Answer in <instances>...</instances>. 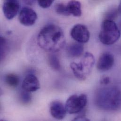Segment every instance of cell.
<instances>
[{
  "label": "cell",
  "mask_w": 121,
  "mask_h": 121,
  "mask_svg": "<svg viewBox=\"0 0 121 121\" xmlns=\"http://www.w3.org/2000/svg\"><path fill=\"white\" fill-rule=\"evenodd\" d=\"M50 109L51 115L57 120H63L66 116L67 111L65 107L60 101H54L52 102Z\"/></svg>",
  "instance_id": "30bf717a"
},
{
  "label": "cell",
  "mask_w": 121,
  "mask_h": 121,
  "mask_svg": "<svg viewBox=\"0 0 121 121\" xmlns=\"http://www.w3.org/2000/svg\"><path fill=\"white\" fill-rule=\"evenodd\" d=\"M5 82L9 86L16 88L19 83V78L16 74L9 73L5 77Z\"/></svg>",
  "instance_id": "9a60e30c"
},
{
  "label": "cell",
  "mask_w": 121,
  "mask_h": 121,
  "mask_svg": "<svg viewBox=\"0 0 121 121\" xmlns=\"http://www.w3.org/2000/svg\"><path fill=\"white\" fill-rule=\"evenodd\" d=\"M69 56L72 57H79L81 56L84 51V47L82 43H73L69 45L66 49Z\"/></svg>",
  "instance_id": "4fadbf2b"
},
{
  "label": "cell",
  "mask_w": 121,
  "mask_h": 121,
  "mask_svg": "<svg viewBox=\"0 0 121 121\" xmlns=\"http://www.w3.org/2000/svg\"><path fill=\"white\" fill-rule=\"evenodd\" d=\"M87 101V97L84 94L72 95L65 103V107L67 112L70 114L81 112L86 107Z\"/></svg>",
  "instance_id": "277c9868"
},
{
  "label": "cell",
  "mask_w": 121,
  "mask_h": 121,
  "mask_svg": "<svg viewBox=\"0 0 121 121\" xmlns=\"http://www.w3.org/2000/svg\"><path fill=\"white\" fill-rule=\"evenodd\" d=\"M22 89L28 92H35L40 88V82L37 77L33 74H29L25 78L22 84Z\"/></svg>",
  "instance_id": "ba28073f"
},
{
  "label": "cell",
  "mask_w": 121,
  "mask_h": 121,
  "mask_svg": "<svg viewBox=\"0 0 121 121\" xmlns=\"http://www.w3.org/2000/svg\"><path fill=\"white\" fill-rule=\"evenodd\" d=\"M111 79L108 76H104L100 80V83L102 85H107L111 82Z\"/></svg>",
  "instance_id": "44dd1931"
},
{
  "label": "cell",
  "mask_w": 121,
  "mask_h": 121,
  "mask_svg": "<svg viewBox=\"0 0 121 121\" xmlns=\"http://www.w3.org/2000/svg\"><path fill=\"white\" fill-rule=\"evenodd\" d=\"M18 19L19 22L26 26L34 25L37 19V15L35 11L29 7H24L20 11Z\"/></svg>",
  "instance_id": "8992f818"
},
{
  "label": "cell",
  "mask_w": 121,
  "mask_h": 121,
  "mask_svg": "<svg viewBox=\"0 0 121 121\" xmlns=\"http://www.w3.org/2000/svg\"><path fill=\"white\" fill-rule=\"evenodd\" d=\"M117 9H118V12H119V14L121 15V2H120Z\"/></svg>",
  "instance_id": "cb8c5ba5"
},
{
  "label": "cell",
  "mask_w": 121,
  "mask_h": 121,
  "mask_svg": "<svg viewBox=\"0 0 121 121\" xmlns=\"http://www.w3.org/2000/svg\"><path fill=\"white\" fill-rule=\"evenodd\" d=\"M70 35L72 38L80 43H87L90 38V33L88 28L82 24H77L72 28Z\"/></svg>",
  "instance_id": "5b68a950"
},
{
  "label": "cell",
  "mask_w": 121,
  "mask_h": 121,
  "mask_svg": "<svg viewBox=\"0 0 121 121\" xmlns=\"http://www.w3.org/2000/svg\"><path fill=\"white\" fill-rule=\"evenodd\" d=\"M20 99L21 102L24 104H27L31 101L32 97L29 92L24 90V91L20 93Z\"/></svg>",
  "instance_id": "ac0fdd59"
},
{
  "label": "cell",
  "mask_w": 121,
  "mask_h": 121,
  "mask_svg": "<svg viewBox=\"0 0 121 121\" xmlns=\"http://www.w3.org/2000/svg\"><path fill=\"white\" fill-rule=\"evenodd\" d=\"M97 106L107 111H117L121 108V91L116 87L99 89L95 95Z\"/></svg>",
  "instance_id": "7a4b0ae2"
},
{
  "label": "cell",
  "mask_w": 121,
  "mask_h": 121,
  "mask_svg": "<svg viewBox=\"0 0 121 121\" xmlns=\"http://www.w3.org/2000/svg\"><path fill=\"white\" fill-rule=\"evenodd\" d=\"M49 64L54 70L59 71L61 69L60 63L58 57L54 54L50 55L48 58Z\"/></svg>",
  "instance_id": "2e32d148"
},
{
  "label": "cell",
  "mask_w": 121,
  "mask_h": 121,
  "mask_svg": "<svg viewBox=\"0 0 121 121\" xmlns=\"http://www.w3.org/2000/svg\"><path fill=\"white\" fill-rule=\"evenodd\" d=\"M70 67L74 75L78 80L83 81L86 79L88 74L81 62H72L70 64Z\"/></svg>",
  "instance_id": "8fae6325"
},
{
  "label": "cell",
  "mask_w": 121,
  "mask_h": 121,
  "mask_svg": "<svg viewBox=\"0 0 121 121\" xmlns=\"http://www.w3.org/2000/svg\"><path fill=\"white\" fill-rule=\"evenodd\" d=\"M120 35V29L114 21L105 19L99 34L100 42L105 45H112L119 40Z\"/></svg>",
  "instance_id": "3957f363"
},
{
  "label": "cell",
  "mask_w": 121,
  "mask_h": 121,
  "mask_svg": "<svg viewBox=\"0 0 121 121\" xmlns=\"http://www.w3.org/2000/svg\"><path fill=\"white\" fill-rule=\"evenodd\" d=\"M81 62L82 63L86 73L89 74L95 64V59L93 55L90 52H86L84 55Z\"/></svg>",
  "instance_id": "5bb4252c"
},
{
  "label": "cell",
  "mask_w": 121,
  "mask_h": 121,
  "mask_svg": "<svg viewBox=\"0 0 121 121\" xmlns=\"http://www.w3.org/2000/svg\"><path fill=\"white\" fill-rule=\"evenodd\" d=\"M39 6L43 9L48 8L50 7L54 0H37Z\"/></svg>",
  "instance_id": "ffe728a7"
},
{
  "label": "cell",
  "mask_w": 121,
  "mask_h": 121,
  "mask_svg": "<svg viewBox=\"0 0 121 121\" xmlns=\"http://www.w3.org/2000/svg\"><path fill=\"white\" fill-rule=\"evenodd\" d=\"M55 9L57 13L60 15L64 16H69L67 6L65 5L63 3H58L55 6Z\"/></svg>",
  "instance_id": "e0dca14e"
},
{
  "label": "cell",
  "mask_w": 121,
  "mask_h": 121,
  "mask_svg": "<svg viewBox=\"0 0 121 121\" xmlns=\"http://www.w3.org/2000/svg\"><path fill=\"white\" fill-rule=\"evenodd\" d=\"M19 8V4L16 0H7L2 6L4 15L9 20L12 19L17 15Z\"/></svg>",
  "instance_id": "52a82bcc"
},
{
  "label": "cell",
  "mask_w": 121,
  "mask_h": 121,
  "mask_svg": "<svg viewBox=\"0 0 121 121\" xmlns=\"http://www.w3.org/2000/svg\"><path fill=\"white\" fill-rule=\"evenodd\" d=\"M119 29H120V30L121 31V19L119 22Z\"/></svg>",
  "instance_id": "d4e9b609"
},
{
  "label": "cell",
  "mask_w": 121,
  "mask_h": 121,
  "mask_svg": "<svg viewBox=\"0 0 121 121\" xmlns=\"http://www.w3.org/2000/svg\"><path fill=\"white\" fill-rule=\"evenodd\" d=\"M74 121H89V120L84 116L81 115L77 117L76 118L73 119Z\"/></svg>",
  "instance_id": "7402d4cb"
},
{
  "label": "cell",
  "mask_w": 121,
  "mask_h": 121,
  "mask_svg": "<svg viewBox=\"0 0 121 121\" xmlns=\"http://www.w3.org/2000/svg\"><path fill=\"white\" fill-rule=\"evenodd\" d=\"M24 1L27 4L31 5L33 4L35 1V0H24Z\"/></svg>",
  "instance_id": "603a6c76"
},
{
  "label": "cell",
  "mask_w": 121,
  "mask_h": 121,
  "mask_svg": "<svg viewBox=\"0 0 121 121\" xmlns=\"http://www.w3.org/2000/svg\"><path fill=\"white\" fill-rule=\"evenodd\" d=\"M37 42L39 46L44 51L55 53L60 51L64 47L65 39L60 27L51 24L42 29L38 34Z\"/></svg>",
  "instance_id": "6da1fadb"
},
{
  "label": "cell",
  "mask_w": 121,
  "mask_h": 121,
  "mask_svg": "<svg viewBox=\"0 0 121 121\" xmlns=\"http://www.w3.org/2000/svg\"><path fill=\"white\" fill-rule=\"evenodd\" d=\"M118 14L119 12L118 11V9H111L106 14L105 19L114 20L117 17Z\"/></svg>",
  "instance_id": "d6986e66"
},
{
  "label": "cell",
  "mask_w": 121,
  "mask_h": 121,
  "mask_svg": "<svg viewBox=\"0 0 121 121\" xmlns=\"http://www.w3.org/2000/svg\"><path fill=\"white\" fill-rule=\"evenodd\" d=\"M67 11L70 15L79 17L82 15V9L81 3L76 0H71L67 4Z\"/></svg>",
  "instance_id": "7c38bea8"
},
{
  "label": "cell",
  "mask_w": 121,
  "mask_h": 121,
  "mask_svg": "<svg viewBox=\"0 0 121 121\" xmlns=\"http://www.w3.org/2000/svg\"><path fill=\"white\" fill-rule=\"evenodd\" d=\"M114 63V57L112 54L108 52L104 53L99 59L97 66L99 71H107L113 67Z\"/></svg>",
  "instance_id": "9c48e42d"
},
{
  "label": "cell",
  "mask_w": 121,
  "mask_h": 121,
  "mask_svg": "<svg viewBox=\"0 0 121 121\" xmlns=\"http://www.w3.org/2000/svg\"></svg>",
  "instance_id": "484cf974"
}]
</instances>
